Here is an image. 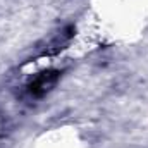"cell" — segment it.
<instances>
[{
    "label": "cell",
    "instance_id": "1",
    "mask_svg": "<svg viewBox=\"0 0 148 148\" xmlns=\"http://www.w3.org/2000/svg\"><path fill=\"white\" fill-rule=\"evenodd\" d=\"M59 79H60V71H57V69L43 71L26 84V93L31 98H41L57 84Z\"/></svg>",
    "mask_w": 148,
    "mask_h": 148
}]
</instances>
